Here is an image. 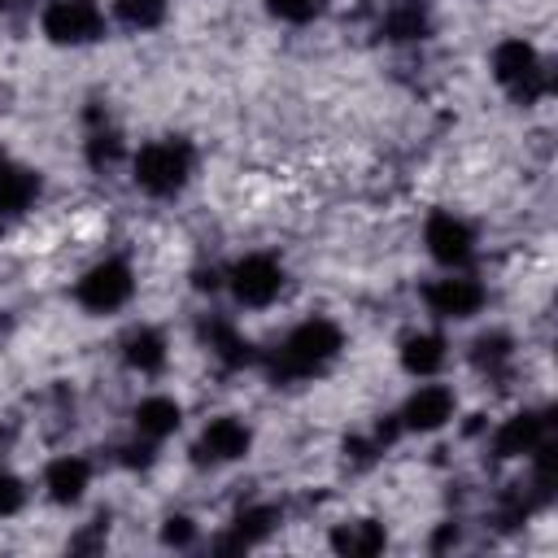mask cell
Returning <instances> with one entry per match:
<instances>
[{
	"label": "cell",
	"mask_w": 558,
	"mask_h": 558,
	"mask_svg": "<svg viewBox=\"0 0 558 558\" xmlns=\"http://www.w3.org/2000/svg\"><path fill=\"white\" fill-rule=\"evenodd\" d=\"M423 305L445 323H466L484 310V283L466 270H445L423 288Z\"/></svg>",
	"instance_id": "obj_8"
},
{
	"label": "cell",
	"mask_w": 558,
	"mask_h": 558,
	"mask_svg": "<svg viewBox=\"0 0 558 558\" xmlns=\"http://www.w3.org/2000/svg\"><path fill=\"white\" fill-rule=\"evenodd\" d=\"M166 9L170 0H113V17L126 26V31H153L166 22Z\"/></svg>",
	"instance_id": "obj_22"
},
{
	"label": "cell",
	"mask_w": 558,
	"mask_h": 558,
	"mask_svg": "<svg viewBox=\"0 0 558 558\" xmlns=\"http://www.w3.org/2000/svg\"><path fill=\"white\" fill-rule=\"evenodd\" d=\"M222 283L240 310H266L283 292V266L270 253H248L222 275Z\"/></svg>",
	"instance_id": "obj_5"
},
{
	"label": "cell",
	"mask_w": 558,
	"mask_h": 558,
	"mask_svg": "<svg viewBox=\"0 0 558 558\" xmlns=\"http://www.w3.org/2000/svg\"><path fill=\"white\" fill-rule=\"evenodd\" d=\"M192 144L187 140H174V135H166V140H148L135 157H131V179H135V187L140 192H148V196H174V192H183V183L192 179Z\"/></svg>",
	"instance_id": "obj_3"
},
{
	"label": "cell",
	"mask_w": 558,
	"mask_h": 558,
	"mask_svg": "<svg viewBox=\"0 0 558 558\" xmlns=\"http://www.w3.org/2000/svg\"><path fill=\"white\" fill-rule=\"evenodd\" d=\"M135 296V270L122 257H100L96 266H87L74 283V301L87 314H113Z\"/></svg>",
	"instance_id": "obj_4"
},
{
	"label": "cell",
	"mask_w": 558,
	"mask_h": 558,
	"mask_svg": "<svg viewBox=\"0 0 558 558\" xmlns=\"http://www.w3.org/2000/svg\"><path fill=\"white\" fill-rule=\"evenodd\" d=\"M122 357L131 371L140 375H161L166 371V357H170V344L157 327H135L126 340H122Z\"/></svg>",
	"instance_id": "obj_16"
},
{
	"label": "cell",
	"mask_w": 558,
	"mask_h": 558,
	"mask_svg": "<svg viewBox=\"0 0 558 558\" xmlns=\"http://www.w3.org/2000/svg\"><path fill=\"white\" fill-rule=\"evenodd\" d=\"M87 488H92V462H87L83 453H57V458L44 466V493H48L57 506L83 501Z\"/></svg>",
	"instance_id": "obj_12"
},
{
	"label": "cell",
	"mask_w": 558,
	"mask_h": 558,
	"mask_svg": "<svg viewBox=\"0 0 558 558\" xmlns=\"http://www.w3.org/2000/svg\"><path fill=\"white\" fill-rule=\"evenodd\" d=\"M379 31L397 44H410V39H423L427 35V4L423 0H388L384 17H379Z\"/></svg>",
	"instance_id": "obj_19"
},
{
	"label": "cell",
	"mask_w": 558,
	"mask_h": 558,
	"mask_svg": "<svg viewBox=\"0 0 558 558\" xmlns=\"http://www.w3.org/2000/svg\"><path fill=\"white\" fill-rule=\"evenodd\" d=\"M340 349H344V331L331 318H305L270 349L266 371H270V379H283V384L314 379L340 357Z\"/></svg>",
	"instance_id": "obj_1"
},
{
	"label": "cell",
	"mask_w": 558,
	"mask_h": 558,
	"mask_svg": "<svg viewBox=\"0 0 558 558\" xmlns=\"http://www.w3.org/2000/svg\"><path fill=\"white\" fill-rule=\"evenodd\" d=\"M471 362H475V371H484V375H501V371L514 362V340L493 327V331H484V336L471 340Z\"/></svg>",
	"instance_id": "obj_21"
},
{
	"label": "cell",
	"mask_w": 558,
	"mask_h": 558,
	"mask_svg": "<svg viewBox=\"0 0 558 558\" xmlns=\"http://www.w3.org/2000/svg\"><path fill=\"white\" fill-rule=\"evenodd\" d=\"M179 423H183V410H179V401L166 397V392H153V397H144V401L131 410L135 436H144V440H153V445H161L166 436H174Z\"/></svg>",
	"instance_id": "obj_13"
},
{
	"label": "cell",
	"mask_w": 558,
	"mask_h": 558,
	"mask_svg": "<svg viewBox=\"0 0 558 558\" xmlns=\"http://www.w3.org/2000/svg\"><path fill=\"white\" fill-rule=\"evenodd\" d=\"M161 541L183 549V545H192V541H196V523H192L187 514H174V519H166V527H161Z\"/></svg>",
	"instance_id": "obj_26"
},
{
	"label": "cell",
	"mask_w": 558,
	"mask_h": 558,
	"mask_svg": "<svg viewBox=\"0 0 558 558\" xmlns=\"http://www.w3.org/2000/svg\"><path fill=\"white\" fill-rule=\"evenodd\" d=\"M248 449H253L248 423L235 418V414H218V418H209V423L201 427L192 453H196V462H205V466H227V462H240Z\"/></svg>",
	"instance_id": "obj_10"
},
{
	"label": "cell",
	"mask_w": 558,
	"mask_h": 558,
	"mask_svg": "<svg viewBox=\"0 0 558 558\" xmlns=\"http://www.w3.org/2000/svg\"><path fill=\"white\" fill-rule=\"evenodd\" d=\"M39 196V174L22 161H9L0 157V218H17L35 205Z\"/></svg>",
	"instance_id": "obj_15"
},
{
	"label": "cell",
	"mask_w": 558,
	"mask_h": 558,
	"mask_svg": "<svg viewBox=\"0 0 558 558\" xmlns=\"http://www.w3.org/2000/svg\"><path fill=\"white\" fill-rule=\"evenodd\" d=\"M201 336H205V344H209V353L222 362V366H248L257 353H253V344L235 331V323H227V318H205V327H201Z\"/></svg>",
	"instance_id": "obj_18"
},
{
	"label": "cell",
	"mask_w": 558,
	"mask_h": 558,
	"mask_svg": "<svg viewBox=\"0 0 558 558\" xmlns=\"http://www.w3.org/2000/svg\"><path fill=\"white\" fill-rule=\"evenodd\" d=\"M453 410H458L453 388L427 379V384H418V388L405 397V405H401V414H397V427H401V432L432 436V432H440L445 423H453Z\"/></svg>",
	"instance_id": "obj_9"
},
{
	"label": "cell",
	"mask_w": 558,
	"mask_h": 558,
	"mask_svg": "<svg viewBox=\"0 0 558 558\" xmlns=\"http://www.w3.org/2000/svg\"><path fill=\"white\" fill-rule=\"evenodd\" d=\"M493 78L506 87L510 100L519 105H536L549 96L554 87V74H549V61L527 44V39H501L493 48Z\"/></svg>",
	"instance_id": "obj_2"
},
{
	"label": "cell",
	"mask_w": 558,
	"mask_h": 558,
	"mask_svg": "<svg viewBox=\"0 0 558 558\" xmlns=\"http://www.w3.org/2000/svg\"><path fill=\"white\" fill-rule=\"evenodd\" d=\"M122 157H126V144H122V135L113 126H96L87 135V161H92V170H113Z\"/></svg>",
	"instance_id": "obj_23"
},
{
	"label": "cell",
	"mask_w": 558,
	"mask_h": 558,
	"mask_svg": "<svg viewBox=\"0 0 558 558\" xmlns=\"http://www.w3.org/2000/svg\"><path fill=\"white\" fill-rule=\"evenodd\" d=\"M39 26L52 44H92L105 35V9L100 0H44L39 9Z\"/></svg>",
	"instance_id": "obj_6"
},
{
	"label": "cell",
	"mask_w": 558,
	"mask_h": 558,
	"mask_svg": "<svg viewBox=\"0 0 558 558\" xmlns=\"http://www.w3.org/2000/svg\"><path fill=\"white\" fill-rule=\"evenodd\" d=\"M266 9H270L279 22L305 26V22H314V17L327 9V0H266Z\"/></svg>",
	"instance_id": "obj_24"
},
{
	"label": "cell",
	"mask_w": 558,
	"mask_h": 558,
	"mask_svg": "<svg viewBox=\"0 0 558 558\" xmlns=\"http://www.w3.org/2000/svg\"><path fill=\"white\" fill-rule=\"evenodd\" d=\"M22 506H26V484L9 466H0V519L4 514H17Z\"/></svg>",
	"instance_id": "obj_25"
},
{
	"label": "cell",
	"mask_w": 558,
	"mask_h": 558,
	"mask_svg": "<svg viewBox=\"0 0 558 558\" xmlns=\"http://www.w3.org/2000/svg\"><path fill=\"white\" fill-rule=\"evenodd\" d=\"M549 440V418L541 414V410H519V414H510V418H501L497 423V432H493V453L497 458H532L541 445Z\"/></svg>",
	"instance_id": "obj_11"
},
{
	"label": "cell",
	"mask_w": 558,
	"mask_h": 558,
	"mask_svg": "<svg viewBox=\"0 0 558 558\" xmlns=\"http://www.w3.org/2000/svg\"><path fill=\"white\" fill-rule=\"evenodd\" d=\"M275 523H279V510H275V506H266V501H253V506H244V510L231 519V541H222V545L248 549V545L266 541V536L275 532Z\"/></svg>",
	"instance_id": "obj_20"
},
{
	"label": "cell",
	"mask_w": 558,
	"mask_h": 558,
	"mask_svg": "<svg viewBox=\"0 0 558 558\" xmlns=\"http://www.w3.org/2000/svg\"><path fill=\"white\" fill-rule=\"evenodd\" d=\"M423 244L445 270H466L475 257V227L453 209H436L423 227Z\"/></svg>",
	"instance_id": "obj_7"
},
{
	"label": "cell",
	"mask_w": 558,
	"mask_h": 558,
	"mask_svg": "<svg viewBox=\"0 0 558 558\" xmlns=\"http://www.w3.org/2000/svg\"><path fill=\"white\" fill-rule=\"evenodd\" d=\"M388 545V532L384 523L375 519H344L331 527V549L336 554H349V558H366V554H379Z\"/></svg>",
	"instance_id": "obj_17"
},
{
	"label": "cell",
	"mask_w": 558,
	"mask_h": 558,
	"mask_svg": "<svg viewBox=\"0 0 558 558\" xmlns=\"http://www.w3.org/2000/svg\"><path fill=\"white\" fill-rule=\"evenodd\" d=\"M445 362H449V340L440 331H410L401 340V366L414 379H436Z\"/></svg>",
	"instance_id": "obj_14"
}]
</instances>
